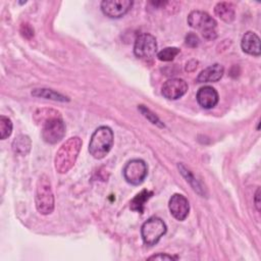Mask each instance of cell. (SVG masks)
I'll return each instance as SVG.
<instances>
[{
	"label": "cell",
	"mask_w": 261,
	"mask_h": 261,
	"mask_svg": "<svg viewBox=\"0 0 261 261\" xmlns=\"http://www.w3.org/2000/svg\"><path fill=\"white\" fill-rule=\"evenodd\" d=\"M34 120L41 126L42 138L48 144H56L65 136V124L61 113L55 109H38L34 114Z\"/></svg>",
	"instance_id": "cell-1"
},
{
	"label": "cell",
	"mask_w": 261,
	"mask_h": 261,
	"mask_svg": "<svg viewBox=\"0 0 261 261\" xmlns=\"http://www.w3.org/2000/svg\"><path fill=\"white\" fill-rule=\"evenodd\" d=\"M82 148V140L79 137H71L67 139L58 149L54 165L58 173H66L74 165L79 153Z\"/></svg>",
	"instance_id": "cell-2"
},
{
	"label": "cell",
	"mask_w": 261,
	"mask_h": 261,
	"mask_svg": "<svg viewBox=\"0 0 261 261\" xmlns=\"http://www.w3.org/2000/svg\"><path fill=\"white\" fill-rule=\"evenodd\" d=\"M113 132L108 126H99L92 134L89 143V152L96 159L104 158L113 146Z\"/></svg>",
	"instance_id": "cell-3"
},
{
	"label": "cell",
	"mask_w": 261,
	"mask_h": 261,
	"mask_svg": "<svg viewBox=\"0 0 261 261\" xmlns=\"http://www.w3.org/2000/svg\"><path fill=\"white\" fill-rule=\"evenodd\" d=\"M35 203L37 210L43 215H48L54 210V195L51 182L45 174H42L37 181Z\"/></svg>",
	"instance_id": "cell-4"
},
{
	"label": "cell",
	"mask_w": 261,
	"mask_h": 261,
	"mask_svg": "<svg viewBox=\"0 0 261 261\" xmlns=\"http://www.w3.org/2000/svg\"><path fill=\"white\" fill-rule=\"evenodd\" d=\"M188 23L191 28L199 31L207 40H214L217 36V22L205 11L193 10L188 16Z\"/></svg>",
	"instance_id": "cell-5"
},
{
	"label": "cell",
	"mask_w": 261,
	"mask_h": 261,
	"mask_svg": "<svg viewBox=\"0 0 261 261\" xmlns=\"http://www.w3.org/2000/svg\"><path fill=\"white\" fill-rule=\"evenodd\" d=\"M166 230L167 227L165 222L161 218L153 216L143 223L141 236L146 245L153 246L159 242V240L165 234Z\"/></svg>",
	"instance_id": "cell-6"
},
{
	"label": "cell",
	"mask_w": 261,
	"mask_h": 261,
	"mask_svg": "<svg viewBox=\"0 0 261 261\" xmlns=\"http://www.w3.org/2000/svg\"><path fill=\"white\" fill-rule=\"evenodd\" d=\"M157 52V42L151 34H141L137 37L134 45L135 55L144 60L151 59Z\"/></svg>",
	"instance_id": "cell-7"
},
{
	"label": "cell",
	"mask_w": 261,
	"mask_h": 261,
	"mask_svg": "<svg viewBox=\"0 0 261 261\" xmlns=\"http://www.w3.org/2000/svg\"><path fill=\"white\" fill-rule=\"evenodd\" d=\"M148 174V167L142 159H133L128 161L123 168L125 180L134 186L141 185Z\"/></svg>",
	"instance_id": "cell-8"
},
{
	"label": "cell",
	"mask_w": 261,
	"mask_h": 261,
	"mask_svg": "<svg viewBox=\"0 0 261 261\" xmlns=\"http://www.w3.org/2000/svg\"><path fill=\"white\" fill-rule=\"evenodd\" d=\"M133 6L130 0H104L101 2L102 12L111 18H119L123 16Z\"/></svg>",
	"instance_id": "cell-9"
},
{
	"label": "cell",
	"mask_w": 261,
	"mask_h": 261,
	"mask_svg": "<svg viewBox=\"0 0 261 261\" xmlns=\"http://www.w3.org/2000/svg\"><path fill=\"white\" fill-rule=\"evenodd\" d=\"M188 91V84L182 79H169L167 80L161 88V93L163 97L168 100H176L182 97Z\"/></svg>",
	"instance_id": "cell-10"
},
{
	"label": "cell",
	"mask_w": 261,
	"mask_h": 261,
	"mask_svg": "<svg viewBox=\"0 0 261 261\" xmlns=\"http://www.w3.org/2000/svg\"><path fill=\"white\" fill-rule=\"evenodd\" d=\"M168 208L171 213V215L179 220L182 221L185 220L190 211V204L188 199L181 195V194H173L168 202Z\"/></svg>",
	"instance_id": "cell-11"
},
{
	"label": "cell",
	"mask_w": 261,
	"mask_h": 261,
	"mask_svg": "<svg viewBox=\"0 0 261 261\" xmlns=\"http://www.w3.org/2000/svg\"><path fill=\"white\" fill-rule=\"evenodd\" d=\"M197 101L200 106L205 109H211L218 103V93L210 86H204L200 88L197 92Z\"/></svg>",
	"instance_id": "cell-12"
},
{
	"label": "cell",
	"mask_w": 261,
	"mask_h": 261,
	"mask_svg": "<svg viewBox=\"0 0 261 261\" xmlns=\"http://www.w3.org/2000/svg\"><path fill=\"white\" fill-rule=\"evenodd\" d=\"M241 47L247 54L253 56H259L261 53L260 39L254 32H247L242 38Z\"/></svg>",
	"instance_id": "cell-13"
},
{
	"label": "cell",
	"mask_w": 261,
	"mask_h": 261,
	"mask_svg": "<svg viewBox=\"0 0 261 261\" xmlns=\"http://www.w3.org/2000/svg\"><path fill=\"white\" fill-rule=\"evenodd\" d=\"M224 73V68L221 64L215 63L203 69L197 76L199 83H215L219 81Z\"/></svg>",
	"instance_id": "cell-14"
},
{
	"label": "cell",
	"mask_w": 261,
	"mask_h": 261,
	"mask_svg": "<svg viewBox=\"0 0 261 261\" xmlns=\"http://www.w3.org/2000/svg\"><path fill=\"white\" fill-rule=\"evenodd\" d=\"M214 13L224 22H231L234 19V6L230 2H218L214 7Z\"/></svg>",
	"instance_id": "cell-15"
},
{
	"label": "cell",
	"mask_w": 261,
	"mask_h": 261,
	"mask_svg": "<svg viewBox=\"0 0 261 261\" xmlns=\"http://www.w3.org/2000/svg\"><path fill=\"white\" fill-rule=\"evenodd\" d=\"M32 147L31 139L27 135H19L12 142V150L19 155H27Z\"/></svg>",
	"instance_id": "cell-16"
},
{
	"label": "cell",
	"mask_w": 261,
	"mask_h": 261,
	"mask_svg": "<svg viewBox=\"0 0 261 261\" xmlns=\"http://www.w3.org/2000/svg\"><path fill=\"white\" fill-rule=\"evenodd\" d=\"M32 95L35 97H42L45 99H50V100H54V101H68L69 99L51 89H36L34 91H32Z\"/></svg>",
	"instance_id": "cell-17"
},
{
	"label": "cell",
	"mask_w": 261,
	"mask_h": 261,
	"mask_svg": "<svg viewBox=\"0 0 261 261\" xmlns=\"http://www.w3.org/2000/svg\"><path fill=\"white\" fill-rule=\"evenodd\" d=\"M153 195V192L148 191V190H143L141 193H139L130 202V208L133 210L139 211L143 213L144 210V205L148 201V199Z\"/></svg>",
	"instance_id": "cell-18"
},
{
	"label": "cell",
	"mask_w": 261,
	"mask_h": 261,
	"mask_svg": "<svg viewBox=\"0 0 261 261\" xmlns=\"http://www.w3.org/2000/svg\"><path fill=\"white\" fill-rule=\"evenodd\" d=\"M178 169H179V171L181 172V174L186 177L187 181L193 187V189H194L197 193H199L200 195H202V193H201L202 188H201V186L199 185V182L197 181V179L194 177V175L191 173V171L188 170L181 163L178 164Z\"/></svg>",
	"instance_id": "cell-19"
},
{
	"label": "cell",
	"mask_w": 261,
	"mask_h": 261,
	"mask_svg": "<svg viewBox=\"0 0 261 261\" xmlns=\"http://www.w3.org/2000/svg\"><path fill=\"white\" fill-rule=\"evenodd\" d=\"M12 133V122L10 118L1 115L0 116V138L1 140H5Z\"/></svg>",
	"instance_id": "cell-20"
},
{
	"label": "cell",
	"mask_w": 261,
	"mask_h": 261,
	"mask_svg": "<svg viewBox=\"0 0 261 261\" xmlns=\"http://www.w3.org/2000/svg\"><path fill=\"white\" fill-rule=\"evenodd\" d=\"M179 53V49L176 47H166L157 53V57L161 61H171Z\"/></svg>",
	"instance_id": "cell-21"
},
{
	"label": "cell",
	"mask_w": 261,
	"mask_h": 261,
	"mask_svg": "<svg viewBox=\"0 0 261 261\" xmlns=\"http://www.w3.org/2000/svg\"><path fill=\"white\" fill-rule=\"evenodd\" d=\"M139 110L142 112V114L147 118V119H149L153 124H156V125H158V126H164V124L160 121V119L151 111V110H149L148 108H146L145 106H143V105H140L139 106Z\"/></svg>",
	"instance_id": "cell-22"
},
{
	"label": "cell",
	"mask_w": 261,
	"mask_h": 261,
	"mask_svg": "<svg viewBox=\"0 0 261 261\" xmlns=\"http://www.w3.org/2000/svg\"><path fill=\"white\" fill-rule=\"evenodd\" d=\"M185 41H186V44H187L188 46L192 47V48L197 47V46L199 45V43H200V40H199L198 36H197L196 34H194V33L188 34V35L186 36V38H185Z\"/></svg>",
	"instance_id": "cell-23"
},
{
	"label": "cell",
	"mask_w": 261,
	"mask_h": 261,
	"mask_svg": "<svg viewBox=\"0 0 261 261\" xmlns=\"http://www.w3.org/2000/svg\"><path fill=\"white\" fill-rule=\"evenodd\" d=\"M20 33L23 37L30 39L34 36V29L29 23H22L20 28Z\"/></svg>",
	"instance_id": "cell-24"
},
{
	"label": "cell",
	"mask_w": 261,
	"mask_h": 261,
	"mask_svg": "<svg viewBox=\"0 0 261 261\" xmlns=\"http://www.w3.org/2000/svg\"><path fill=\"white\" fill-rule=\"evenodd\" d=\"M177 259L176 257H173L171 255H167V254H163V253H159L153 256H150L148 258V260H174Z\"/></svg>",
	"instance_id": "cell-25"
},
{
	"label": "cell",
	"mask_w": 261,
	"mask_h": 261,
	"mask_svg": "<svg viewBox=\"0 0 261 261\" xmlns=\"http://www.w3.org/2000/svg\"><path fill=\"white\" fill-rule=\"evenodd\" d=\"M197 64H198V61H196V60H190V61L187 63V65H186V70L189 71L190 67H192V68H191V71H194V70L197 68Z\"/></svg>",
	"instance_id": "cell-26"
},
{
	"label": "cell",
	"mask_w": 261,
	"mask_h": 261,
	"mask_svg": "<svg viewBox=\"0 0 261 261\" xmlns=\"http://www.w3.org/2000/svg\"><path fill=\"white\" fill-rule=\"evenodd\" d=\"M255 206H256V209L258 211H260V188L257 189L256 191V194H255Z\"/></svg>",
	"instance_id": "cell-27"
}]
</instances>
